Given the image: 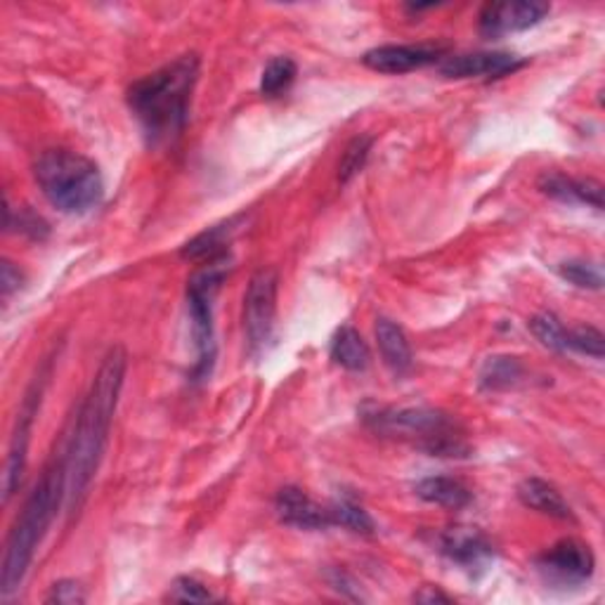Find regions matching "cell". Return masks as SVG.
<instances>
[{"instance_id":"cell-1","label":"cell","mask_w":605,"mask_h":605,"mask_svg":"<svg viewBox=\"0 0 605 605\" xmlns=\"http://www.w3.org/2000/svg\"><path fill=\"white\" fill-rule=\"evenodd\" d=\"M128 357L121 345L111 348L99 365L88 395L76 414L74 430L67 438V511L76 515L83 507L85 495L95 478L99 461H103L114 412L126 379Z\"/></svg>"},{"instance_id":"cell-2","label":"cell","mask_w":605,"mask_h":605,"mask_svg":"<svg viewBox=\"0 0 605 605\" xmlns=\"http://www.w3.org/2000/svg\"><path fill=\"white\" fill-rule=\"evenodd\" d=\"M197 81L199 57L182 55L131 85L128 105L152 145H166L182 133Z\"/></svg>"},{"instance_id":"cell-3","label":"cell","mask_w":605,"mask_h":605,"mask_svg":"<svg viewBox=\"0 0 605 605\" xmlns=\"http://www.w3.org/2000/svg\"><path fill=\"white\" fill-rule=\"evenodd\" d=\"M67 497V448L60 456H52L50 464L43 468L36 487L24 501V509L14 521L10 537L5 544V560H3V598L12 592H17L20 584L26 578V570L32 566L38 544L46 537V532L52 523L62 499Z\"/></svg>"},{"instance_id":"cell-4","label":"cell","mask_w":605,"mask_h":605,"mask_svg":"<svg viewBox=\"0 0 605 605\" xmlns=\"http://www.w3.org/2000/svg\"><path fill=\"white\" fill-rule=\"evenodd\" d=\"M34 178L50 204L69 215L91 213L105 197L103 173L79 152H43L34 164Z\"/></svg>"},{"instance_id":"cell-5","label":"cell","mask_w":605,"mask_h":605,"mask_svg":"<svg viewBox=\"0 0 605 605\" xmlns=\"http://www.w3.org/2000/svg\"><path fill=\"white\" fill-rule=\"evenodd\" d=\"M365 424L373 434L407 440L430 456L459 459L468 456L471 448L454 419L436 410L377 407L365 412Z\"/></svg>"},{"instance_id":"cell-6","label":"cell","mask_w":605,"mask_h":605,"mask_svg":"<svg viewBox=\"0 0 605 605\" xmlns=\"http://www.w3.org/2000/svg\"><path fill=\"white\" fill-rule=\"evenodd\" d=\"M229 253L206 261L187 284V308L192 320V339L197 348V363L192 369L194 381H206L215 365V327H213V298L229 272Z\"/></svg>"},{"instance_id":"cell-7","label":"cell","mask_w":605,"mask_h":605,"mask_svg":"<svg viewBox=\"0 0 605 605\" xmlns=\"http://www.w3.org/2000/svg\"><path fill=\"white\" fill-rule=\"evenodd\" d=\"M277 315V275L272 270H258L244 296V329H247L251 355H261L275 334Z\"/></svg>"},{"instance_id":"cell-8","label":"cell","mask_w":605,"mask_h":605,"mask_svg":"<svg viewBox=\"0 0 605 605\" xmlns=\"http://www.w3.org/2000/svg\"><path fill=\"white\" fill-rule=\"evenodd\" d=\"M596 560L589 546L580 539H560L549 551L537 558V570L546 582L584 584L594 574Z\"/></svg>"},{"instance_id":"cell-9","label":"cell","mask_w":605,"mask_h":605,"mask_svg":"<svg viewBox=\"0 0 605 605\" xmlns=\"http://www.w3.org/2000/svg\"><path fill=\"white\" fill-rule=\"evenodd\" d=\"M551 12L549 3L539 0H509V3H487L481 10V34L485 38H501L537 26Z\"/></svg>"},{"instance_id":"cell-10","label":"cell","mask_w":605,"mask_h":605,"mask_svg":"<svg viewBox=\"0 0 605 605\" xmlns=\"http://www.w3.org/2000/svg\"><path fill=\"white\" fill-rule=\"evenodd\" d=\"M521 67H525V60L511 52L450 55L438 64L440 74L448 79H501Z\"/></svg>"},{"instance_id":"cell-11","label":"cell","mask_w":605,"mask_h":605,"mask_svg":"<svg viewBox=\"0 0 605 605\" xmlns=\"http://www.w3.org/2000/svg\"><path fill=\"white\" fill-rule=\"evenodd\" d=\"M444 60V48L440 46H381L365 52V67L381 71V74H407L428 64H440Z\"/></svg>"},{"instance_id":"cell-12","label":"cell","mask_w":605,"mask_h":605,"mask_svg":"<svg viewBox=\"0 0 605 605\" xmlns=\"http://www.w3.org/2000/svg\"><path fill=\"white\" fill-rule=\"evenodd\" d=\"M275 511L280 521L296 530H324L331 525L329 509L320 507L300 487H282L275 499Z\"/></svg>"},{"instance_id":"cell-13","label":"cell","mask_w":605,"mask_h":605,"mask_svg":"<svg viewBox=\"0 0 605 605\" xmlns=\"http://www.w3.org/2000/svg\"><path fill=\"white\" fill-rule=\"evenodd\" d=\"M440 551L448 556L452 564L473 570L483 568L493 558V544L478 530L471 527H452L440 537Z\"/></svg>"},{"instance_id":"cell-14","label":"cell","mask_w":605,"mask_h":605,"mask_svg":"<svg viewBox=\"0 0 605 605\" xmlns=\"http://www.w3.org/2000/svg\"><path fill=\"white\" fill-rule=\"evenodd\" d=\"M539 190L564 204H586L596 211L603 209V185L596 180L568 178L560 173H546L539 180Z\"/></svg>"},{"instance_id":"cell-15","label":"cell","mask_w":605,"mask_h":605,"mask_svg":"<svg viewBox=\"0 0 605 605\" xmlns=\"http://www.w3.org/2000/svg\"><path fill=\"white\" fill-rule=\"evenodd\" d=\"M38 398H40V393L26 398L24 410H22L20 422H17V430H14V436H12L8 468H5V501H10L12 495L17 493L20 485H22V475H24V468H26L28 434H32V422H34V414H36Z\"/></svg>"},{"instance_id":"cell-16","label":"cell","mask_w":605,"mask_h":605,"mask_svg":"<svg viewBox=\"0 0 605 605\" xmlns=\"http://www.w3.org/2000/svg\"><path fill=\"white\" fill-rule=\"evenodd\" d=\"M518 499H521L527 509L551 515L556 521H574L570 503L551 483L546 481H539V478L523 481L521 487H518Z\"/></svg>"},{"instance_id":"cell-17","label":"cell","mask_w":605,"mask_h":605,"mask_svg":"<svg viewBox=\"0 0 605 605\" xmlns=\"http://www.w3.org/2000/svg\"><path fill=\"white\" fill-rule=\"evenodd\" d=\"M416 497L452 511L466 509L473 501L471 487L459 478H450V475H430V478H424L416 485Z\"/></svg>"},{"instance_id":"cell-18","label":"cell","mask_w":605,"mask_h":605,"mask_svg":"<svg viewBox=\"0 0 605 605\" xmlns=\"http://www.w3.org/2000/svg\"><path fill=\"white\" fill-rule=\"evenodd\" d=\"M377 341L388 369L393 373H407L412 369L414 365L412 345L407 341L405 329H402L398 322L388 320V317H381L377 322Z\"/></svg>"},{"instance_id":"cell-19","label":"cell","mask_w":605,"mask_h":605,"mask_svg":"<svg viewBox=\"0 0 605 605\" xmlns=\"http://www.w3.org/2000/svg\"><path fill=\"white\" fill-rule=\"evenodd\" d=\"M329 353H331V359H334V363L345 371H365L371 359L363 334L353 327H341L336 331L334 339H331Z\"/></svg>"},{"instance_id":"cell-20","label":"cell","mask_w":605,"mask_h":605,"mask_svg":"<svg viewBox=\"0 0 605 605\" xmlns=\"http://www.w3.org/2000/svg\"><path fill=\"white\" fill-rule=\"evenodd\" d=\"M229 235H233V223L215 225L192 241H187L180 253L182 258H190V261H213V258L227 256Z\"/></svg>"},{"instance_id":"cell-21","label":"cell","mask_w":605,"mask_h":605,"mask_svg":"<svg viewBox=\"0 0 605 605\" xmlns=\"http://www.w3.org/2000/svg\"><path fill=\"white\" fill-rule=\"evenodd\" d=\"M523 379V365L518 363L515 357H489L483 371H481V383L487 391H507L513 388L518 381Z\"/></svg>"},{"instance_id":"cell-22","label":"cell","mask_w":605,"mask_h":605,"mask_svg":"<svg viewBox=\"0 0 605 605\" xmlns=\"http://www.w3.org/2000/svg\"><path fill=\"white\" fill-rule=\"evenodd\" d=\"M296 74H298V67L292 57H275V60H270L268 67L263 69L261 93L265 97L284 95L294 85Z\"/></svg>"},{"instance_id":"cell-23","label":"cell","mask_w":605,"mask_h":605,"mask_svg":"<svg viewBox=\"0 0 605 605\" xmlns=\"http://www.w3.org/2000/svg\"><path fill=\"white\" fill-rule=\"evenodd\" d=\"M329 515H331V525L348 527L351 532H357V535H373V530H377L371 515L353 499H339L331 503Z\"/></svg>"},{"instance_id":"cell-24","label":"cell","mask_w":605,"mask_h":605,"mask_svg":"<svg viewBox=\"0 0 605 605\" xmlns=\"http://www.w3.org/2000/svg\"><path fill=\"white\" fill-rule=\"evenodd\" d=\"M532 336H535L544 348L556 351V353H566L568 351V329L560 324V320L551 312H542L535 315L527 322Z\"/></svg>"},{"instance_id":"cell-25","label":"cell","mask_w":605,"mask_h":605,"mask_svg":"<svg viewBox=\"0 0 605 605\" xmlns=\"http://www.w3.org/2000/svg\"><path fill=\"white\" fill-rule=\"evenodd\" d=\"M371 145H373V138L371 135H357L348 147H345L343 152V158L339 164V180L345 185L351 182L357 173H363L367 158H369V152H371Z\"/></svg>"},{"instance_id":"cell-26","label":"cell","mask_w":605,"mask_h":605,"mask_svg":"<svg viewBox=\"0 0 605 605\" xmlns=\"http://www.w3.org/2000/svg\"><path fill=\"white\" fill-rule=\"evenodd\" d=\"M560 277L568 280L570 284L580 286V289H592V292H598L603 286V275H601V268L594 265V263H586V261H568L558 268Z\"/></svg>"},{"instance_id":"cell-27","label":"cell","mask_w":605,"mask_h":605,"mask_svg":"<svg viewBox=\"0 0 605 605\" xmlns=\"http://www.w3.org/2000/svg\"><path fill=\"white\" fill-rule=\"evenodd\" d=\"M568 351H578L586 357L603 359L605 339L596 327H578V329L568 331Z\"/></svg>"},{"instance_id":"cell-28","label":"cell","mask_w":605,"mask_h":605,"mask_svg":"<svg viewBox=\"0 0 605 605\" xmlns=\"http://www.w3.org/2000/svg\"><path fill=\"white\" fill-rule=\"evenodd\" d=\"M168 598L176 603H209L213 601V594L194 578H178L170 586Z\"/></svg>"},{"instance_id":"cell-29","label":"cell","mask_w":605,"mask_h":605,"mask_svg":"<svg viewBox=\"0 0 605 605\" xmlns=\"http://www.w3.org/2000/svg\"><path fill=\"white\" fill-rule=\"evenodd\" d=\"M85 592L83 586L76 580H60L55 582L50 594H48V603H60V605H76V603H85Z\"/></svg>"},{"instance_id":"cell-30","label":"cell","mask_w":605,"mask_h":605,"mask_svg":"<svg viewBox=\"0 0 605 605\" xmlns=\"http://www.w3.org/2000/svg\"><path fill=\"white\" fill-rule=\"evenodd\" d=\"M14 225H17V233H22V235H26V237H32V239H46L48 233H50L48 223L43 221L38 213L28 211V209L20 211V213H17V223H10L8 229H12Z\"/></svg>"},{"instance_id":"cell-31","label":"cell","mask_w":605,"mask_h":605,"mask_svg":"<svg viewBox=\"0 0 605 605\" xmlns=\"http://www.w3.org/2000/svg\"><path fill=\"white\" fill-rule=\"evenodd\" d=\"M24 282V275L20 272V268H14V263L3 261V272H0V286H3V296L10 298L14 292L20 289Z\"/></svg>"},{"instance_id":"cell-32","label":"cell","mask_w":605,"mask_h":605,"mask_svg":"<svg viewBox=\"0 0 605 605\" xmlns=\"http://www.w3.org/2000/svg\"><path fill=\"white\" fill-rule=\"evenodd\" d=\"M416 603H450V596L442 594L436 586H424L422 592L414 594Z\"/></svg>"}]
</instances>
